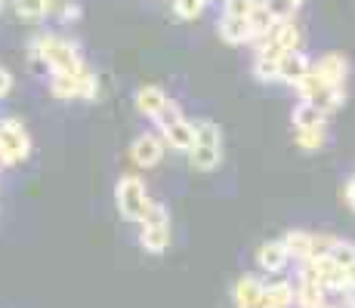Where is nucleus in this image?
I'll return each instance as SVG.
<instances>
[{"label":"nucleus","instance_id":"obj_10","mask_svg":"<svg viewBox=\"0 0 355 308\" xmlns=\"http://www.w3.org/2000/svg\"><path fill=\"white\" fill-rule=\"evenodd\" d=\"M164 133V142H167L173 152H192L195 145V136H198V123H189L186 118L170 123L167 129H161Z\"/></svg>","mask_w":355,"mask_h":308},{"label":"nucleus","instance_id":"obj_2","mask_svg":"<svg viewBox=\"0 0 355 308\" xmlns=\"http://www.w3.org/2000/svg\"><path fill=\"white\" fill-rule=\"evenodd\" d=\"M189 161L201 173H210V170H216L223 163V133L214 120L198 123V136H195L192 152H189Z\"/></svg>","mask_w":355,"mask_h":308},{"label":"nucleus","instance_id":"obj_20","mask_svg":"<svg viewBox=\"0 0 355 308\" xmlns=\"http://www.w3.org/2000/svg\"><path fill=\"white\" fill-rule=\"evenodd\" d=\"M284 246H288L291 259H300V262H309L312 259V235L309 231H288V235H284Z\"/></svg>","mask_w":355,"mask_h":308},{"label":"nucleus","instance_id":"obj_28","mask_svg":"<svg viewBox=\"0 0 355 308\" xmlns=\"http://www.w3.org/2000/svg\"><path fill=\"white\" fill-rule=\"evenodd\" d=\"M266 6H269V12L282 22V19H293V12L300 10L297 3H291V0H266Z\"/></svg>","mask_w":355,"mask_h":308},{"label":"nucleus","instance_id":"obj_13","mask_svg":"<svg viewBox=\"0 0 355 308\" xmlns=\"http://www.w3.org/2000/svg\"><path fill=\"white\" fill-rule=\"evenodd\" d=\"M288 259H291V253L284 246V241H269L257 250V262L263 271H282L288 265Z\"/></svg>","mask_w":355,"mask_h":308},{"label":"nucleus","instance_id":"obj_22","mask_svg":"<svg viewBox=\"0 0 355 308\" xmlns=\"http://www.w3.org/2000/svg\"><path fill=\"white\" fill-rule=\"evenodd\" d=\"M297 145L303 152H318L324 145V127H306V129H297Z\"/></svg>","mask_w":355,"mask_h":308},{"label":"nucleus","instance_id":"obj_8","mask_svg":"<svg viewBox=\"0 0 355 308\" xmlns=\"http://www.w3.org/2000/svg\"><path fill=\"white\" fill-rule=\"evenodd\" d=\"M309 71H312V62L300 50H288L278 59V80H284V84H297V80L306 78Z\"/></svg>","mask_w":355,"mask_h":308},{"label":"nucleus","instance_id":"obj_14","mask_svg":"<svg viewBox=\"0 0 355 308\" xmlns=\"http://www.w3.org/2000/svg\"><path fill=\"white\" fill-rule=\"evenodd\" d=\"M216 31H220V37L226 40V44L238 46V44H250V22L248 19H238V16H223L220 25H216Z\"/></svg>","mask_w":355,"mask_h":308},{"label":"nucleus","instance_id":"obj_3","mask_svg":"<svg viewBox=\"0 0 355 308\" xmlns=\"http://www.w3.org/2000/svg\"><path fill=\"white\" fill-rule=\"evenodd\" d=\"M114 197H118V210L127 222H142L148 213V203H152L139 176H121L118 188H114Z\"/></svg>","mask_w":355,"mask_h":308},{"label":"nucleus","instance_id":"obj_17","mask_svg":"<svg viewBox=\"0 0 355 308\" xmlns=\"http://www.w3.org/2000/svg\"><path fill=\"white\" fill-rule=\"evenodd\" d=\"M293 287L288 284V280H278V284H269L263 293V305L259 308H291L293 305Z\"/></svg>","mask_w":355,"mask_h":308},{"label":"nucleus","instance_id":"obj_29","mask_svg":"<svg viewBox=\"0 0 355 308\" xmlns=\"http://www.w3.org/2000/svg\"><path fill=\"white\" fill-rule=\"evenodd\" d=\"M337 237H327V235H312V259H318V256H327L331 253V246Z\"/></svg>","mask_w":355,"mask_h":308},{"label":"nucleus","instance_id":"obj_33","mask_svg":"<svg viewBox=\"0 0 355 308\" xmlns=\"http://www.w3.org/2000/svg\"><path fill=\"white\" fill-rule=\"evenodd\" d=\"M346 290H355V262L346 269Z\"/></svg>","mask_w":355,"mask_h":308},{"label":"nucleus","instance_id":"obj_35","mask_svg":"<svg viewBox=\"0 0 355 308\" xmlns=\"http://www.w3.org/2000/svg\"><path fill=\"white\" fill-rule=\"evenodd\" d=\"M291 3H297V6H303V3H306V0H291Z\"/></svg>","mask_w":355,"mask_h":308},{"label":"nucleus","instance_id":"obj_30","mask_svg":"<svg viewBox=\"0 0 355 308\" xmlns=\"http://www.w3.org/2000/svg\"><path fill=\"white\" fill-rule=\"evenodd\" d=\"M152 222H170L167 210H164V203H158V201L148 203V213H146V219H142V225H152Z\"/></svg>","mask_w":355,"mask_h":308},{"label":"nucleus","instance_id":"obj_1","mask_svg":"<svg viewBox=\"0 0 355 308\" xmlns=\"http://www.w3.org/2000/svg\"><path fill=\"white\" fill-rule=\"evenodd\" d=\"M31 56L44 59L50 74L84 71V56H80L78 44H71V40H65V37H56V34H37V37L31 40Z\"/></svg>","mask_w":355,"mask_h":308},{"label":"nucleus","instance_id":"obj_21","mask_svg":"<svg viewBox=\"0 0 355 308\" xmlns=\"http://www.w3.org/2000/svg\"><path fill=\"white\" fill-rule=\"evenodd\" d=\"M12 6H16V16L22 22H37V19L46 16L50 0H12Z\"/></svg>","mask_w":355,"mask_h":308},{"label":"nucleus","instance_id":"obj_34","mask_svg":"<svg viewBox=\"0 0 355 308\" xmlns=\"http://www.w3.org/2000/svg\"><path fill=\"white\" fill-rule=\"evenodd\" d=\"M346 201H349L352 207H355V176H352L349 182H346Z\"/></svg>","mask_w":355,"mask_h":308},{"label":"nucleus","instance_id":"obj_11","mask_svg":"<svg viewBox=\"0 0 355 308\" xmlns=\"http://www.w3.org/2000/svg\"><path fill=\"white\" fill-rule=\"evenodd\" d=\"M263 293L266 287L259 284V278L244 275L235 284V290H232V299H235V308H259L263 305Z\"/></svg>","mask_w":355,"mask_h":308},{"label":"nucleus","instance_id":"obj_36","mask_svg":"<svg viewBox=\"0 0 355 308\" xmlns=\"http://www.w3.org/2000/svg\"><path fill=\"white\" fill-rule=\"evenodd\" d=\"M318 308H337V305H331V302H324V305H318Z\"/></svg>","mask_w":355,"mask_h":308},{"label":"nucleus","instance_id":"obj_7","mask_svg":"<svg viewBox=\"0 0 355 308\" xmlns=\"http://www.w3.org/2000/svg\"><path fill=\"white\" fill-rule=\"evenodd\" d=\"M130 157H133L136 167H158V161L164 157V142L158 139V136H139V139L130 145Z\"/></svg>","mask_w":355,"mask_h":308},{"label":"nucleus","instance_id":"obj_32","mask_svg":"<svg viewBox=\"0 0 355 308\" xmlns=\"http://www.w3.org/2000/svg\"><path fill=\"white\" fill-rule=\"evenodd\" d=\"M78 16H80V6L68 3V6H65V12H62V19H65V22H78Z\"/></svg>","mask_w":355,"mask_h":308},{"label":"nucleus","instance_id":"obj_9","mask_svg":"<svg viewBox=\"0 0 355 308\" xmlns=\"http://www.w3.org/2000/svg\"><path fill=\"white\" fill-rule=\"evenodd\" d=\"M312 271L315 278L322 280V287H331V290H346V269L337 265L331 256H318V259H309Z\"/></svg>","mask_w":355,"mask_h":308},{"label":"nucleus","instance_id":"obj_38","mask_svg":"<svg viewBox=\"0 0 355 308\" xmlns=\"http://www.w3.org/2000/svg\"><path fill=\"white\" fill-rule=\"evenodd\" d=\"M0 6H3V0H0Z\"/></svg>","mask_w":355,"mask_h":308},{"label":"nucleus","instance_id":"obj_18","mask_svg":"<svg viewBox=\"0 0 355 308\" xmlns=\"http://www.w3.org/2000/svg\"><path fill=\"white\" fill-rule=\"evenodd\" d=\"M324 120H327V111H322L318 105H312L309 99H303L297 108H293V127H297V129L324 127Z\"/></svg>","mask_w":355,"mask_h":308},{"label":"nucleus","instance_id":"obj_27","mask_svg":"<svg viewBox=\"0 0 355 308\" xmlns=\"http://www.w3.org/2000/svg\"><path fill=\"white\" fill-rule=\"evenodd\" d=\"M259 0H226L223 3V16H238V19H248L254 12V6Z\"/></svg>","mask_w":355,"mask_h":308},{"label":"nucleus","instance_id":"obj_31","mask_svg":"<svg viewBox=\"0 0 355 308\" xmlns=\"http://www.w3.org/2000/svg\"><path fill=\"white\" fill-rule=\"evenodd\" d=\"M10 87H12V74L6 68H0V96L10 93Z\"/></svg>","mask_w":355,"mask_h":308},{"label":"nucleus","instance_id":"obj_16","mask_svg":"<svg viewBox=\"0 0 355 308\" xmlns=\"http://www.w3.org/2000/svg\"><path fill=\"white\" fill-rule=\"evenodd\" d=\"M139 244L146 246L148 253H164V250L170 246V222H152V225H142Z\"/></svg>","mask_w":355,"mask_h":308},{"label":"nucleus","instance_id":"obj_4","mask_svg":"<svg viewBox=\"0 0 355 308\" xmlns=\"http://www.w3.org/2000/svg\"><path fill=\"white\" fill-rule=\"evenodd\" d=\"M50 93L56 96V99H96L99 93V80L96 74H90L84 68V71L78 74H50Z\"/></svg>","mask_w":355,"mask_h":308},{"label":"nucleus","instance_id":"obj_24","mask_svg":"<svg viewBox=\"0 0 355 308\" xmlns=\"http://www.w3.org/2000/svg\"><path fill=\"white\" fill-rule=\"evenodd\" d=\"M204 0H173V12L176 19H182V22H192V19H198L204 12Z\"/></svg>","mask_w":355,"mask_h":308},{"label":"nucleus","instance_id":"obj_19","mask_svg":"<svg viewBox=\"0 0 355 308\" xmlns=\"http://www.w3.org/2000/svg\"><path fill=\"white\" fill-rule=\"evenodd\" d=\"M248 22H250V37H254V44H257V40H263L266 34H269V28L278 22V19L269 12L266 0H259V3L254 6V12L248 16Z\"/></svg>","mask_w":355,"mask_h":308},{"label":"nucleus","instance_id":"obj_12","mask_svg":"<svg viewBox=\"0 0 355 308\" xmlns=\"http://www.w3.org/2000/svg\"><path fill=\"white\" fill-rule=\"evenodd\" d=\"M312 71L322 74L331 87H343L346 84V74H349V65H346V59L340 56V53H327L312 65Z\"/></svg>","mask_w":355,"mask_h":308},{"label":"nucleus","instance_id":"obj_26","mask_svg":"<svg viewBox=\"0 0 355 308\" xmlns=\"http://www.w3.org/2000/svg\"><path fill=\"white\" fill-rule=\"evenodd\" d=\"M176 120H182V108H180V102H173V99H167V105L158 111V118H155V123H158V129H167L170 123H176Z\"/></svg>","mask_w":355,"mask_h":308},{"label":"nucleus","instance_id":"obj_25","mask_svg":"<svg viewBox=\"0 0 355 308\" xmlns=\"http://www.w3.org/2000/svg\"><path fill=\"white\" fill-rule=\"evenodd\" d=\"M327 256H331L337 265L349 269V265L355 262V244H349V241H334V246H331V253H327Z\"/></svg>","mask_w":355,"mask_h":308},{"label":"nucleus","instance_id":"obj_6","mask_svg":"<svg viewBox=\"0 0 355 308\" xmlns=\"http://www.w3.org/2000/svg\"><path fill=\"white\" fill-rule=\"evenodd\" d=\"M257 56H275L282 59L288 50H300V28L293 25V19H282L269 28L263 40H257Z\"/></svg>","mask_w":355,"mask_h":308},{"label":"nucleus","instance_id":"obj_5","mask_svg":"<svg viewBox=\"0 0 355 308\" xmlns=\"http://www.w3.org/2000/svg\"><path fill=\"white\" fill-rule=\"evenodd\" d=\"M31 154V136L19 120H0V163H22Z\"/></svg>","mask_w":355,"mask_h":308},{"label":"nucleus","instance_id":"obj_23","mask_svg":"<svg viewBox=\"0 0 355 308\" xmlns=\"http://www.w3.org/2000/svg\"><path fill=\"white\" fill-rule=\"evenodd\" d=\"M254 78L269 84V80H278V59L275 56H257L254 62Z\"/></svg>","mask_w":355,"mask_h":308},{"label":"nucleus","instance_id":"obj_15","mask_svg":"<svg viewBox=\"0 0 355 308\" xmlns=\"http://www.w3.org/2000/svg\"><path fill=\"white\" fill-rule=\"evenodd\" d=\"M133 102H136V111L155 120L161 108L167 105V93H164L161 87H139V93H136Z\"/></svg>","mask_w":355,"mask_h":308},{"label":"nucleus","instance_id":"obj_37","mask_svg":"<svg viewBox=\"0 0 355 308\" xmlns=\"http://www.w3.org/2000/svg\"><path fill=\"white\" fill-rule=\"evenodd\" d=\"M204 3H210V0H204Z\"/></svg>","mask_w":355,"mask_h":308}]
</instances>
